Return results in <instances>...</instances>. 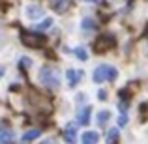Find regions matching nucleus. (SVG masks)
I'll return each instance as SVG.
<instances>
[{
	"instance_id": "nucleus-13",
	"label": "nucleus",
	"mask_w": 148,
	"mask_h": 144,
	"mask_svg": "<svg viewBox=\"0 0 148 144\" xmlns=\"http://www.w3.org/2000/svg\"><path fill=\"white\" fill-rule=\"evenodd\" d=\"M13 141V131L8 127H0V144H10Z\"/></svg>"
},
{
	"instance_id": "nucleus-21",
	"label": "nucleus",
	"mask_w": 148,
	"mask_h": 144,
	"mask_svg": "<svg viewBox=\"0 0 148 144\" xmlns=\"http://www.w3.org/2000/svg\"><path fill=\"white\" fill-rule=\"evenodd\" d=\"M127 111V103L126 101H120V112H126Z\"/></svg>"
},
{
	"instance_id": "nucleus-24",
	"label": "nucleus",
	"mask_w": 148,
	"mask_h": 144,
	"mask_svg": "<svg viewBox=\"0 0 148 144\" xmlns=\"http://www.w3.org/2000/svg\"><path fill=\"white\" fill-rule=\"evenodd\" d=\"M86 2H101V0H86Z\"/></svg>"
},
{
	"instance_id": "nucleus-9",
	"label": "nucleus",
	"mask_w": 148,
	"mask_h": 144,
	"mask_svg": "<svg viewBox=\"0 0 148 144\" xmlns=\"http://www.w3.org/2000/svg\"><path fill=\"white\" fill-rule=\"evenodd\" d=\"M49 6L56 13H66L69 10V6H71V2L69 0H49Z\"/></svg>"
},
{
	"instance_id": "nucleus-20",
	"label": "nucleus",
	"mask_w": 148,
	"mask_h": 144,
	"mask_svg": "<svg viewBox=\"0 0 148 144\" xmlns=\"http://www.w3.org/2000/svg\"><path fill=\"white\" fill-rule=\"evenodd\" d=\"M98 99L99 101H105V99H107V92H105V90H99L98 92Z\"/></svg>"
},
{
	"instance_id": "nucleus-14",
	"label": "nucleus",
	"mask_w": 148,
	"mask_h": 144,
	"mask_svg": "<svg viewBox=\"0 0 148 144\" xmlns=\"http://www.w3.org/2000/svg\"><path fill=\"white\" fill-rule=\"evenodd\" d=\"M118 139H120V131L116 129V127H112V129H109L107 131V144H114V142H118Z\"/></svg>"
},
{
	"instance_id": "nucleus-5",
	"label": "nucleus",
	"mask_w": 148,
	"mask_h": 144,
	"mask_svg": "<svg viewBox=\"0 0 148 144\" xmlns=\"http://www.w3.org/2000/svg\"><path fill=\"white\" fill-rule=\"evenodd\" d=\"M116 45V38L112 36V34H101L98 38V41H96V53H101V51H109L112 49Z\"/></svg>"
},
{
	"instance_id": "nucleus-15",
	"label": "nucleus",
	"mask_w": 148,
	"mask_h": 144,
	"mask_svg": "<svg viewBox=\"0 0 148 144\" xmlns=\"http://www.w3.org/2000/svg\"><path fill=\"white\" fill-rule=\"evenodd\" d=\"M73 53H75V56L79 58V60H88V53H86V49H83V47H75L73 49Z\"/></svg>"
},
{
	"instance_id": "nucleus-12",
	"label": "nucleus",
	"mask_w": 148,
	"mask_h": 144,
	"mask_svg": "<svg viewBox=\"0 0 148 144\" xmlns=\"http://www.w3.org/2000/svg\"><path fill=\"white\" fill-rule=\"evenodd\" d=\"M41 137V131L40 129H30V131H25V133H23V139L21 141L23 142H32V141H36V139H40Z\"/></svg>"
},
{
	"instance_id": "nucleus-6",
	"label": "nucleus",
	"mask_w": 148,
	"mask_h": 144,
	"mask_svg": "<svg viewBox=\"0 0 148 144\" xmlns=\"http://www.w3.org/2000/svg\"><path fill=\"white\" fill-rule=\"evenodd\" d=\"M84 73L81 71V69H68L66 71V81H68V86L69 88H75L81 84V81H83Z\"/></svg>"
},
{
	"instance_id": "nucleus-11",
	"label": "nucleus",
	"mask_w": 148,
	"mask_h": 144,
	"mask_svg": "<svg viewBox=\"0 0 148 144\" xmlns=\"http://www.w3.org/2000/svg\"><path fill=\"white\" fill-rule=\"evenodd\" d=\"M96 28H98V23H96L92 17H84V19H81V30L92 32V30H96Z\"/></svg>"
},
{
	"instance_id": "nucleus-1",
	"label": "nucleus",
	"mask_w": 148,
	"mask_h": 144,
	"mask_svg": "<svg viewBox=\"0 0 148 144\" xmlns=\"http://www.w3.org/2000/svg\"><path fill=\"white\" fill-rule=\"evenodd\" d=\"M40 83L43 84V86L51 88V90L60 86V77H58L56 68H53V66H43V68L40 69Z\"/></svg>"
},
{
	"instance_id": "nucleus-10",
	"label": "nucleus",
	"mask_w": 148,
	"mask_h": 144,
	"mask_svg": "<svg viewBox=\"0 0 148 144\" xmlns=\"http://www.w3.org/2000/svg\"><path fill=\"white\" fill-rule=\"evenodd\" d=\"M99 142V135L98 131H86L81 137V144H98Z\"/></svg>"
},
{
	"instance_id": "nucleus-3",
	"label": "nucleus",
	"mask_w": 148,
	"mask_h": 144,
	"mask_svg": "<svg viewBox=\"0 0 148 144\" xmlns=\"http://www.w3.org/2000/svg\"><path fill=\"white\" fill-rule=\"evenodd\" d=\"M21 41L30 49H40L45 43V36H40V34H34V32H23Z\"/></svg>"
},
{
	"instance_id": "nucleus-16",
	"label": "nucleus",
	"mask_w": 148,
	"mask_h": 144,
	"mask_svg": "<svg viewBox=\"0 0 148 144\" xmlns=\"http://www.w3.org/2000/svg\"><path fill=\"white\" fill-rule=\"evenodd\" d=\"M109 120H111V112H109V111H101L99 114H98V124H101V126L107 124Z\"/></svg>"
},
{
	"instance_id": "nucleus-2",
	"label": "nucleus",
	"mask_w": 148,
	"mask_h": 144,
	"mask_svg": "<svg viewBox=\"0 0 148 144\" xmlns=\"http://www.w3.org/2000/svg\"><path fill=\"white\" fill-rule=\"evenodd\" d=\"M118 77V69L114 66H109V64H101L94 69L92 73V79L94 83H107V81H114Z\"/></svg>"
},
{
	"instance_id": "nucleus-22",
	"label": "nucleus",
	"mask_w": 148,
	"mask_h": 144,
	"mask_svg": "<svg viewBox=\"0 0 148 144\" xmlns=\"http://www.w3.org/2000/svg\"><path fill=\"white\" fill-rule=\"evenodd\" d=\"M40 144H58V142L54 141V139H45V141H41Z\"/></svg>"
},
{
	"instance_id": "nucleus-23",
	"label": "nucleus",
	"mask_w": 148,
	"mask_h": 144,
	"mask_svg": "<svg viewBox=\"0 0 148 144\" xmlns=\"http://www.w3.org/2000/svg\"><path fill=\"white\" fill-rule=\"evenodd\" d=\"M4 73H6V68H4V66H0V79L4 77Z\"/></svg>"
},
{
	"instance_id": "nucleus-18",
	"label": "nucleus",
	"mask_w": 148,
	"mask_h": 144,
	"mask_svg": "<svg viewBox=\"0 0 148 144\" xmlns=\"http://www.w3.org/2000/svg\"><path fill=\"white\" fill-rule=\"evenodd\" d=\"M19 64H21L23 69H28L30 66H32V60H30L28 56H21V60H19Z\"/></svg>"
},
{
	"instance_id": "nucleus-4",
	"label": "nucleus",
	"mask_w": 148,
	"mask_h": 144,
	"mask_svg": "<svg viewBox=\"0 0 148 144\" xmlns=\"http://www.w3.org/2000/svg\"><path fill=\"white\" fill-rule=\"evenodd\" d=\"M43 13H45V8L41 4H36V2L26 4V8H25V17L28 21H38V19L43 17Z\"/></svg>"
},
{
	"instance_id": "nucleus-8",
	"label": "nucleus",
	"mask_w": 148,
	"mask_h": 144,
	"mask_svg": "<svg viewBox=\"0 0 148 144\" xmlns=\"http://www.w3.org/2000/svg\"><path fill=\"white\" fill-rule=\"evenodd\" d=\"M90 116H92V107H81L79 112H77V124L79 126H86L90 122Z\"/></svg>"
},
{
	"instance_id": "nucleus-7",
	"label": "nucleus",
	"mask_w": 148,
	"mask_h": 144,
	"mask_svg": "<svg viewBox=\"0 0 148 144\" xmlns=\"http://www.w3.org/2000/svg\"><path fill=\"white\" fill-rule=\"evenodd\" d=\"M62 137H64V141L68 142V144H75L77 142V124H71V122H69L68 126L64 127Z\"/></svg>"
},
{
	"instance_id": "nucleus-17",
	"label": "nucleus",
	"mask_w": 148,
	"mask_h": 144,
	"mask_svg": "<svg viewBox=\"0 0 148 144\" xmlns=\"http://www.w3.org/2000/svg\"><path fill=\"white\" fill-rule=\"evenodd\" d=\"M51 25H53V19H49V17H45L43 19V21H41L40 23V25H38V30H47L49 28V26Z\"/></svg>"
},
{
	"instance_id": "nucleus-19",
	"label": "nucleus",
	"mask_w": 148,
	"mask_h": 144,
	"mask_svg": "<svg viewBox=\"0 0 148 144\" xmlns=\"http://www.w3.org/2000/svg\"><path fill=\"white\" fill-rule=\"evenodd\" d=\"M118 126L120 127H126L127 126V116H126V112H122V116H120V120H118Z\"/></svg>"
}]
</instances>
